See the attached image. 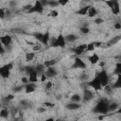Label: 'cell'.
<instances>
[{
    "mask_svg": "<svg viewBox=\"0 0 121 121\" xmlns=\"http://www.w3.org/2000/svg\"><path fill=\"white\" fill-rule=\"evenodd\" d=\"M93 112L95 113H98V114H106L109 112V102L108 100L105 99H100L95 106L93 109Z\"/></svg>",
    "mask_w": 121,
    "mask_h": 121,
    "instance_id": "obj_1",
    "label": "cell"
},
{
    "mask_svg": "<svg viewBox=\"0 0 121 121\" xmlns=\"http://www.w3.org/2000/svg\"><path fill=\"white\" fill-rule=\"evenodd\" d=\"M106 6L111 9L113 15H119L121 12V6L119 0H105Z\"/></svg>",
    "mask_w": 121,
    "mask_h": 121,
    "instance_id": "obj_2",
    "label": "cell"
},
{
    "mask_svg": "<svg viewBox=\"0 0 121 121\" xmlns=\"http://www.w3.org/2000/svg\"><path fill=\"white\" fill-rule=\"evenodd\" d=\"M87 83V85H88V87H90L91 89H93L94 91H95V92H98V91H100L103 87H102V85H101V82H100V79H99V78L95 75V76H94V78H92V79H90L88 82H86Z\"/></svg>",
    "mask_w": 121,
    "mask_h": 121,
    "instance_id": "obj_3",
    "label": "cell"
},
{
    "mask_svg": "<svg viewBox=\"0 0 121 121\" xmlns=\"http://www.w3.org/2000/svg\"><path fill=\"white\" fill-rule=\"evenodd\" d=\"M94 98H95V93L90 89V87L83 89V91H82V100H83V102L88 103L91 100H93Z\"/></svg>",
    "mask_w": 121,
    "mask_h": 121,
    "instance_id": "obj_4",
    "label": "cell"
},
{
    "mask_svg": "<svg viewBox=\"0 0 121 121\" xmlns=\"http://www.w3.org/2000/svg\"><path fill=\"white\" fill-rule=\"evenodd\" d=\"M43 10H44V7L42 5L40 0H36L35 3L33 4L32 8L27 12L28 13H38V14H41V13L43 12Z\"/></svg>",
    "mask_w": 121,
    "mask_h": 121,
    "instance_id": "obj_5",
    "label": "cell"
},
{
    "mask_svg": "<svg viewBox=\"0 0 121 121\" xmlns=\"http://www.w3.org/2000/svg\"><path fill=\"white\" fill-rule=\"evenodd\" d=\"M96 76L99 78L102 87H105V86L110 84V77L108 76V74H107V72L105 70H102V71L98 72L96 74Z\"/></svg>",
    "mask_w": 121,
    "mask_h": 121,
    "instance_id": "obj_6",
    "label": "cell"
},
{
    "mask_svg": "<svg viewBox=\"0 0 121 121\" xmlns=\"http://www.w3.org/2000/svg\"><path fill=\"white\" fill-rule=\"evenodd\" d=\"M85 52H87V43H83V44H79V45H77L76 47H74L73 49V53L78 56V57H80L81 55H83Z\"/></svg>",
    "mask_w": 121,
    "mask_h": 121,
    "instance_id": "obj_7",
    "label": "cell"
},
{
    "mask_svg": "<svg viewBox=\"0 0 121 121\" xmlns=\"http://www.w3.org/2000/svg\"><path fill=\"white\" fill-rule=\"evenodd\" d=\"M73 67L74 68H77V69H85L87 67V64H86V62L80 57H78L77 56L75 58V60H74Z\"/></svg>",
    "mask_w": 121,
    "mask_h": 121,
    "instance_id": "obj_8",
    "label": "cell"
},
{
    "mask_svg": "<svg viewBox=\"0 0 121 121\" xmlns=\"http://www.w3.org/2000/svg\"><path fill=\"white\" fill-rule=\"evenodd\" d=\"M45 76L48 78H55L58 74H59V71L57 70V68L52 65V66H48L46 67V70H45Z\"/></svg>",
    "mask_w": 121,
    "mask_h": 121,
    "instance_id": "obj_9",
    "label": "cell"
},
{
    "mask_svg": "<svg viewBox=\"0 0 121 121\" xmlns=\"http://www.w3.org/2000/svg\"><path fill=\"white\" fill-rule=\"evenodd\" d=\"M0 42H1V44L5 45V46L10 45L12 43V37L10 35H9V34H5V35L1 36Z\"/></svg>",
    "mask_w": 121,
    "mask_h": 121,
    "instance_id": "obj_10",
    "label": "cell"
},
{
    "mask_svg": "<svg viewBox=\"0 0 121 121\" xmlns=\"http://www.w3.org/2000/svg\"><path fill=\"white\" fill-rule=\"evenodd\" d=\"M65 108L69 111H78L81 108V104L80 103H78V102H73V101H70L68 102L66 105H65Z\"/></svg>",
    "mask_w": 121,
    "mask_h": 121,
    "instance_id": "obj_11",
    "label": "cell"
},
{
    "mask_svg": "<svg viewBox=\"0 0 121 121\" xmlns=\"http://www.w3.org/2000/svg\"><path fill=\"white\" fill-rule=\"evenodd\" d=\"M88 60H89V62H90L91 64L95 65V64H97V63L100 61V57H99L98 54L93 53V54H91V55L88 57Z\"/></svg>",
    "mask_w": 121,
    "mask_h": 121,
    "instance_id": "obj_12",
    "label": "cell"
},
{
    "mask_svg": "<svg viewBox=\"0 0 121 121\" xmlns=\"http://www.w3.org/2000/svg\"><path fill=\"white\" fill-rule=\"evenodd\" d=\"M10 71H11V70L9 69L6 64H4V65L0 68V74H1L2 78H8L10 76Z\"/></svg>",
    "mask_w": 121,
    "mask_h": 121,
    "instance_id": "obj_13",
    "label": "cell"
},
{
    "mask_svg": "<svg viewBox=\"0 0 121 121\" xmlns=\"http://www.w3.org/2000/svg\"><path fill=\"white\" fill-rule=\"evenodd\" d=\"M98 9H97V8H95V7H94V6H90V8H89V9H88V13H87V15H88V17L89 18H95L97 15H98Z\"/></svg>",
    "mask_w": 121,
    "mask_h": 121,
    "instance_id": "obj_14",
    "label": "cell"
},
{
    "mask_svg": "<svg viewBox=\"0 0 121 121\" xmlns=\"http://www.w3.org/2000/svg\"><path fill=\"white\" fill-rule=\"evenodd\" d=\"M36 90V84L34 82H28L25 84V92L26 94H31Z\"/></svg>",
    "mask_w": 121,
    "mask_h": 121,
    "instance_id": "obj_15",
    "label": "cell"
},
{
    "mask_svg": "<svg viewBox=\"0 0 121 121\" xmlns=\"http://www.w3.org/2000/svg\"><path fill=\"white\" fill-rule=\"evenodd\" d=\"M65 36V40H66V42L67 43H75L77 40H78V35L77 34H75V33H68V34H66V35H64Z\"/></svg>",
    "mask_w": 121,
    "mask_h": 121,
    "instance_id": "obj_16",
    "label": "cell"
},
{
    "mask_svg": "<svg viewBox=\"0 0 121 121\" xmlns=\"http://www.w3.org/2000/svg\"><path fill=\"white\" fill-rule=\"evenodd\" d=\"M91 6V5H90ZM90 6H84V7H80L78 10H77V14L79 16H85L88 13V9L90 8Z\"/></svg>",
    "mask_w": 121,
    "mask_h": 121,
    "instance_id": "obj_17",
    "label": "cell"
},
{
    "mask_svg": "<svg viewBox=\"0 0 121 121\" xmlns=\"http://www.w3.org/2000/svg\"><path fill=\"white\" fill-rule=\"evenodd\" d=\"M70 101L80 103V102L82 101V95H80L78 94V93H75V94H73V95L70 96Z\"/></svg>",
    "mask_w": 121,
    "mask_h": 121,
    "instance_id": "obj_18",
    "label": "cell"
},
{
    "mask_svg": "<svg viewBox=\"0 0 121 121\" xmlns=\"http://www.w3.org/2000/svg\"><path fill=\"white\" fill-rule=\"evenodd\" d=\"M35 57H36V55H35V52H34V51L26 52V53L25 54V60H26V61H27V62L32 61V60L35 59Z\"/></svg>",
    "mask_w": 121,
    "mask_h": 121,
    "instance_id": "obj_19",
    "label": "cell"
},
{
    "mask_svg": "<svg viewBox=\"0 0 121 121\" xmlns=\"http://www.w3.org/2000/svg\"><path fill=\"white\" fill-rule=\"evenodd\" d=\"M119 104L116 101L109 102V112H116L119 109Z\"/></svg>",
    "mask_w": 121,
    "mask_h": 121,
    "instance_id": "obj_20",
    "label": "cell"
},
{
    "mask_svg": "<svg viewBox=\"0 0 121 121\" xmlns=\"http://www.w3.org/2000/svg\"><path fill=\"white\" fill-rule=\"evenodd\" d=\"M10 114V110H9L8 108H2L1 109V111H0V116H1V118H8L9 117V115Z\"/></svg>",
    "mask_w": 121,
    "mask_h": 121,
    "instance_id": "obj_21",
    "label": "cell"
},
{
    "mask_svg": "<svg viewBox=\"0 0 121 121\" xmlns=\"http://www.w3.org/2000/svg\"><path fill=\"white\" fill-rule=\"evenodd\" d=\"M112 88H117V89H121V75H117L116 76V79L114 80V82L112 85Z\"/></svg>",
    "mask_w": 121,
    "mask_h": 121,
    "instance_id": "obj_22",
    "label": "cell"
},
{
    "mask_svg": "<svg viewBox=\"0 0 121 121\" xmlns=\"http://www.w3.org/2000/svg\"><path fill=\"white\" fill-rule=\"evenodd\" d=\"M113 74L114 76L121 75V61H117L113 68Z\"/></svg>",
    "mask_w": 121,
    "mask_h": 121,
    "instance_id": "obj_23",
    "label": "cell"
},
{
    "mask_svg": "<svg viewBox=\"0 0 121 121\" xmlns=\"http://www.w3.org/2000/svg\"><path fill=\"white\" fill-rule=\"evenodd\" d=\"M79 79H80L81 81H83V82H88V81L90 80V76H89L88 73H86L85 71H83V72L80 74V76H79Z\"/></svg>",
    "mask_w": 121,
    "mask_h": 121,
    "instance_id": "obj_24",
    "label": "cell"
},
{
    "mask_svg": "<svg viewBox=\"0 0 121 121\" xmlns=\"http://www.w3.org/2000/svg\"><path fill=\"white\" fill-rule=\"evenodd\" d=\"M58 6H60L58 0H48V6L47 7L53 9V8H57Z\"/></svg>",
    "mask_w": 121,
    "mask_h": 121,
    "instance_id": "obj_25",
    "label": "cell"
},
{
    "mask_svg": "<svg viewBox=\"0 0 121 121\" xmlns=\"http://www.w3.org/2000/svg\"><path fill=\"white\" fill-rule=\"evenodd\" d=\"M79 31H80L83 35H86V34H88V33L90 32V28H89V26H80Z\"/></svg>",
    "mask_w": 121,
    "mask_h": 121,
    "instance_id": "obj_26",
    "label": "cell"
},
{
    "mask_svg": "<svg viewBox=\"0 0 121 121\" xmlns=\"http://www.w3.org/2000/svg\"><path fill=\"white\" fill-rule=\"evenodd\" d=\"M95 48V43H87V52H94Z\"/></svg>",
    "mask_w": 121,
    "mask_h": 121,
    "instance_id": "obj_27",
    "label": "cell"
},
{
    "mask_svg": "<svg viewBox=\"0 0 121 121\" xmlns=\"http://www.w3.org/2000/svg\"><path fill=\"white\" fill-rule=\"evenodd\" d=\"M48 15H49L50 17H52V18H56V17L59 16V11H58L57 9H51Z\"/></svg>",
    "mask_w": 121,
    "mask_h": 121,
    "instance_id": "obj_28",
    "label": "cell"
},
{
    "mask_svg": "<svg viewBox=\"0 0 121 121\" xmlns=\"http://www.w3.org/2000/svg\"><path fill=\"white\" fill-rule=\"evenodd\" d=\"M94 23H95V25H101V24H103V23H104V19H103V18H101V17H95V19Z\"/></svg>",
    "mask_w": 121,
    "mask_h": 121,
    "instance_id": "obj_29",
    "label": "cell"
},
{
    "mask_svg": "<svg viewBox=\"0 0 121 121\" xmlns=\"http://www.w3.org/2000/svg\"><path fill=\"white\" fill-rule=\"evenodd\" d=\"M113 28L115 30H121V21L114 22L113 23Z\"/></svg>",
    "mask_w": 121,
    "mask_h": 121,
    "instance_id": "obj_30",
    "label": "cell"
},
{
    "mask_svg": "<svg viewBox=\"0 0 121 121\" xmlns=\"http://www.w3.org/2000/svg\"><path fill=\"white\" fill-rule=\"evenodd\" d=\"M8 4H9V7L12 9V8H15L17 6V1L16 0H9Z\"/></svg>",
    "mask_w": 121,
    "mask_h": 121,
    "instance_id": "obj_31",
    "label": "cell"
},
{
    "mask_svg": "<svg viewBox=\"0 0 121 121\" xmlns=\"http://www.w3.org/2000/svg\"><path fill=\"white\" fill-rule=\"evenodd\" d=\"M37 112H38V113H44L46 112V108L43 107V106H39L37 108Z\"/></svg>",
    "mask_w": 121,
    "mask_h": 121,
    "instance_id": "obj_32",
    "label": "cell"
},
{
    "mask_svg": "<svg viewBox=\"0 0 121 121\" xmlns=\"http://www.w3.org/2000/svg\"><path fill=\"white\" fill-rule=\"evenodd\" d=\"M69 1H70V0H58L59 5L61 6V7H65V6L69 3Z\"/></svg>",
    "mask_w": 121,
    "mask_h": 121,
    "instance_id": "obj_33",
    "label": "cell"
},
{
    "mask_svg": "<svg viewBox=\"0 0 121 121\" xmlns=\"http://www.w3.org/2000/svg\"><path fill=\"white\" fill-rule=\"evenodd\" d=\"M6 11H5V9L4 8H1L0 9V17H1V20H4L5 17H6Z\"/></svg>",
    "mask_w": 121,
    "mask_h": 121,
    "instance_id": "obj_34",
    "label": "cell"
},
{
    "mask_svg": "<svg viewBox=\"0 0 121 121\" xmlns=\"http://www.w3.org/2000/svg\"><path fill=\"white\" fill-rule=\"evenodd\" d=\"M51 88H53V83H52V81H47V82H45V90H50Z\"/></svg>",
    "mask_w": 121,
    "mask_h": 121,
    "instance_id": "obj_35",
    "label": "cell"
},
{
    "mask_svg": "<svg viewBox=\"0 0 121 121\" xmlns=\"http://www.w3.org/2000/svg\"><path fill=\"white\" fill-rule=\"evenodd\" d=\"M41 48H42V45L41 44H34L33 47H32L33 51H39V50H41Z\"/></svg>",
    "mask_w": 121,
    "mask_h": 121,
    "instance_id": "obj_36",
    "label": "cell"
},
{
    "mask_svg": "<svg viewBox=\"0 0 121 121\" xmlns=\"http://www.w3.org/2000/svg\"><path fill=\"white\" fill-rule=\"evenodd\" d=\"M116 112H117V113H120V114H121V106H120V107H119V109H118V110L116 111Z\"/></svg>",
    "mask_w": 121,
    "mask_h": 121,
    "instance_id": "obj_37",
    "label": "cell"
},
{
    "mask_svg": "<svg viewBox=\"0 0 121 121\" xmlns=\"http://www.w3.org/2000/svg\"><path fill=\"white\" fill-rule=\"evenodd\" d=\"M118 60H119V61H121V53L119 54V57H118Z\"/></svg>",
    "mask_w": 121,
    "mask_h": 121,
    "instance_id": "obj_38",
    "label": "cell"
}]
</instances>
